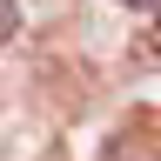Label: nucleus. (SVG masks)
<instances>
[{"label":"nucleus","mask_w":161,"mask_h":161,"mask_svg":"<svg viewBox=\"0 0 161 161\" xmlns=\"http://www.w3.org/2000/svg\"><path fill=\"white\" fill-rule=\"evenodd\" d=\"M108 161H161V154L148 148V141H114V148H108Z\"/></svg>","instance_id":"1"},{"label":"nucleus","mask_w":161,"mask_h":161,"mask_svg":"<svg viewBox=\"0 0 161 161\" xmlns=\"http://www.w3.org/2000/svg\"><path fill=\"white\" fill-rule=\"evenodd\" d=\"M14 34H20V7H14V0H0V47H7Z\"/></svg>","instance_id":"2"},{"label":"nucleus","mask_w":161,"mask_h":161,"mask_svg":"<svg viewBox=\"0 0 161 161\" xmlns=\"http://www.w3.org/2000/svg\"><path fill=\"white\" fill-rule=\"evenodd\" d=\"M114 7H128V14H154L161 0H114Z\"/></svg>","instance_id":"3"}]
</instances>
